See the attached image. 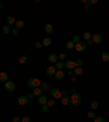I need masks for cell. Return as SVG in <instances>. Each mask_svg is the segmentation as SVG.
I'll return each mask as SVG.
<instances>
[{
    "mask_svg": "<svg viewBox=\"0 0 109 122\" xmlns=\"http://www.w3.org/2000/svg\"><path fill=\"white\" fill-rule=\"evenodd\" d=\"M42 81L39 79H36V77H32V79H30L27 81V87H30V88H35V87H39L42 86Z\"/></svg>",
    "mask_w": 109,
    "mask_h": 122,
    "instance_id": "obj_1",
    "label": "cell"
},
{
    "mask_svg": "<svg viewBox=\"0 0 109 122\" xmlns=\"http://www.w3.org/2000/svg\"><path fill=\"white\" fill-rule=\"evenodd\" d=\"M81 102H82L81 95H80L79 93H73L71 96V104L73 105V106L78 107L80 104H81Z\"/></svg>",
    "mask_w": 109,
    "mask_h": 122,
    "instance_id": "obj_2",
    "label": "cell"
},
{
    "mask_svg": "<svg viewBox=\"0 0 109 122\" xmlns=\"http://www.w3.org/2000/svg\"><path fill=\"white\" fill-rule=\"evenodd\" d=\"M50 94L52 96V98H62L63 95H62V91H60L59 88H52L50 91Z\"/></svg>",
    "mask_w": 109,
    "mask_h": 122,
    "instance_id": "obj_3",
    "label": "cell"
},
{
    "mask_svg": "<svg viewBox=\"0 0 109 122\" xmlns=\"http://www.w3.org/2000/svg\"><path fill=\"white\" fill-rule=\"evenodd\" d=\"M5 89L7 92H13L15 89V84L12 81H8L5 83Z\"/></svg>",
    "mask_w": 109,
    "mask_h": 122,
    "instance_id": "obj_4",
    "label": "cell"
},
{
    "mask_svg": "<svg viewBox=\"0 0 109 122\" xmlns=\"http://www.w3.org/2000/svg\"><path fill=\"white\" fill-rule=\"evenodd\" d=\"M28 100H30V99L27 98V96H20L18 98V104L20 105V106H25V105H27Z\"/></svg>",
    "mask_w": 109,
    "mask_h": 122,
    "instance_id": "obj_5",
    "label": "cell"
},
{
    "mask_svg": "<svg viewBox=\"0 0 109 122\" xmlns=\"http://www.w3.org/2000/svg\"><path fill=\"white\" fill-rule=\"evenodd\" d=\"M75 49H76V51H80V52L85 51V49H86V44L80 41V43L75 44Z\"/></svg>",
    "mask_w": 109,
    "mask_h": 122,
    "instance_id": "obj_6",
    "label": "cell"
},
{
    "mask_svg": "<svg viewBox=\"0 0 109 122\" xmlns=\"http://www.w3.org/2000/svg\"><path fill=\"white\" fill-rule=\"evenodd\" d=\"M64 66H67V69H69V70H73V69H75V68H76L75 61H73V60H68V61H66Z\"/></svg>",
    "mask_w": 109,
    "mask_h": 122,
    "instance_id": "obj_7",
    "label": "cell"
},
{
    "mask_svg": "<svg viewBox=\"0 0 109 122\" xmlns=\"http://www.w3.org/2000/svg\"><path fill=\"white\" fill-rule=\"evenodd\" d=\"M92 41H94V44H102L103 43V37L99 34H94L92 37Z\"/></svg>",
    "mask_w": 109,
    "mask_h": 122,
    "instance_id": "obj_8",
    "label": "cell"
},
{
    "mask_svg": "<svg viewBox=\"0 0 109 122\" xmlns=\"http://www.w3.org/2000/svg\"><path fill=\"white\" fill-rule=\"evenodd\" d=\"M58 59H59V57L57 56L56 53H51V55L48 56V61L51 62V63H57V62H58Z\"/></svg>",
    "mask_w": 109,
    "mask_h": 122,
    "instance_id": "obj_9",
    "label": "cell"
},
{
    "mask_svg": "<svg viewBox=\"0 0 109 122\" xmlns=\"http://www.w3.org/2000/svg\"><path fill=\"white\" fill-rule=\"evenodd\" d=\"M56 75V80L57 81H62V80L64 79V72L61 71V70H58L57 71V73L55 74Z\"/></svg>",
    "mask_w": 109,
    "mask_h": 122,
    "instance_id": "obj_10",
    "label": "cell"
},
{
    "mask_svg": "<svg viewBox=\"0 0 109 122\" xmlns=\"http://www.w3.org/2000/svg\"><path fill=\"white\" fill-rule=\"evenodd\" d=\"M57 70L56 69V66H49L48 69H47V71H46V73H47V75H53V74H56L57 73Z\"/></svg>",
    "mask_w": 109,
    "mask_h": 122,
    "instance_id": "obj_11",
    "label": "cell"
},
{
    "mask_svg": "<svg viewBox=\"0 0 109 122\" xmlns=\"http://www.w3.org/2000/svg\"><path fill=\"white\" fill-rule=\"evenodd\" d=\"M45 33L48 34V35H51L53 33V26L51 24H46L45 26Z\"/></svg>",
    "mask_w": 109,
    "mask_h": 122,
    "instance_id": "obj_12",
    "label": "cell"
},
{
    "mask_svg": "<svg viewBox=\"0 0 109 122\" xmlns=\"http://www.w3.org/2000/svg\"><path fill=\"white\" fill-rule=\"evenodd\" d=\"M9 75H8V73L7 72H1V73H0V81L1 82H3V83H5V82H8L9 81Z\"/></svg>",
    "mask_w": 109,
    "mask_h": 122,
    "instance_id": "obj_13",
    "label": "cell"
},
{
    "mask_svg": "<svg viewBox=\"0 0 109 122\" xmlns=\"http://www.w3.org/2000/svg\"><path fill=\"white\" fill-rule=\"evenodd\" d=\"M47 102H48V98L45 95H42V96L38 97V102L41 105H47Z\"/></svg>",
    "mask_w": 109,
    "mask_h": 122,
    "instance_id": "obj_14",
    "label": "cell"
},
{
    "mask_svg": "<svg viewBox=\"0 0 109 122\" xmlns=\"http://www.w3.org/2000/svg\"><path fill=\"white\" fill-rule=\"evenodd\" d=\"M70 102H71V98H69L68 96H63L61 98V105H63V106H68Z\"/></svg>",
    "mask_w": 109,
    "mask_h": 122,
    "instance_id": "obj_15",
    "label": "cell"
},
{
    "mask_svg": "<svg viewBox=\"0 0 109 122\" xmlns=\"http://www.w3.org/2000/svg\"><path fill=\"white\" fill-rule=\"evenodd\" d=\"M51 43H52V39H51L50 37H46V38H44L43 45L45 46V47H49V46L51 45Z\"/></svg>",
    "mask_w": 109,
    "mask_h": 122,
    "instance_id": "obj_16",
    "label": "cell"
},
{
    "mask_svg": "<svg viewBox=\"0 0 109 122\" xmlns=\"http://www.w3.org/2000/svg\"><path fill=\"white\" fill-rule=\"evenodd\" d=\"M15 23H16V22H15V19L13 18V16H8V18H7V24L9 26L14 25Z\"/></svg>",
    "mask_w": 109,
    "mask_h": 122,
    "instance_id": "obj_17",
    "label": "cell"
},
{
    "mask_svg": "<svg viewBox=\"0 0 109 122\" xmlns=\"http://www.w3.org/2000/svg\"><path fill=\"white\" fill-rule=\"evenodd\" d=\"M42 87H35V88L33 89V94H34V96H42Z\"/></svg>",
    "mask_w": 109,
    "mask_h": 122,
    "instance_id": "obj_18",
    "label": "cell"
},
{
    "mask_svg": "<svg viewBox=\"0 0 109 122\" xmlns=\"http://www.w3.org/2000/svg\"><path fill=\"white\" fill-rule=\"evenodd\" d=\"M74 74L78 76H81L83 75V69L81 68V66H76L75 70H74Z\"/></svg>",
    "mask_w": 109,
    "mask_h": 122,
    "instance_id": "obj_19",
    "label": "cell"
},
{
    "mask_svg": "<svg viewBox=\"0 0 109 122\" xmlns=\"http://www.w3.org/2000/svg\"><path fill=\"white\" fill-rule=\"evenodd\" d=\"M15 26H16V28H23L25 26V22L23 20H19V21H16V23H15Z\"/></svg>",
    "mask_w": 109,
    "mask_h": 122,
    "instance_id": "obj_20",
    "label": "cell"
},
{
    "mask_svg": "<svg viewBox=\"0 0 109 122\" xmlns=\"http://www.w3.org/2000/svg\"><path fill=\"white\" fill-rule=\"evenodd\" d=\"M98 107V102L97 100H93V102L89 104V108H91V110H95Z\"/></svg>",
    "mask_w": 109,
    "mask_h": 122,
    "instance_id": "obj_21",
    "label": "cell"
},
{
    "mask_svg": "<svg viewBox=\"0 0 109 122\" xmlns=\"http://www.w3.org/2000/svg\"><path fill=\"white\" fill-rule=\"evenodd\" d=\"M102 59H103V61H105V62H109V52H107V51L103 52Z\"/></svg>",
    "mask_w": 109,
    "mask_h": 122,
    "instance_id": "obj_22",
    "label": "cell"
},
{
    "mask_svg": "<svg viewBox=\"0 0 109 122\" xmlns=\"http://www.w3.org/2000/svg\"><path fill=\"white\" fill-rule=\"evenodd\" d=\"M92 37H93V34H91L89 32H85L83 34V38L85 41H89V39H92Z\"/></svg>",
    "mask_w": 109,
    "mask_h": 122,
    "instance_id": "obj_23",
    "label": "cell"
},
{
    "mask_svg": "<svg viewBox=\"0 0 109 122\" xmlns=\"http://www.w3.org/2000/svg\"><path fill=\"white\" fill-rule=\"evenodd\" d=\"M66 46L68 49H73V48H75V43H74L73 41H69Z\"/></svg>",
    "mask_w": 109,
    "mask_h": 122,
    "instance_id": "obj_24",
    "label": "cell"
},
{
    "mask_svg": "<svg viewBox=\"0 0 109 122\" xmlns=\"http://www.w3.org/2000/svg\"><path fill=\"white\" fill-rule=\"evenodd\" d=\"M11 32V27L9 25H5V26H3L2 27V33L3 34H5V35H8V34Z\"/></svg>",
    "mask_w": 109,
    "mask_h": 122,
    "instance_id": "obj_25",
    "label": "cell"
},
{
    "mask_svg": "<svg viewBox=\"0 0 109 122\" xmlns=\"http://www.w3.org/2000/svg\"><path fill=\"white\" fill-rule=\"evenodd\" d=\"M87 117H88L89 119H95V118H96V113H95L94 110H91V111L87 112Z\"/></svg>",
    "mask_w": 109,
    "mask_h": 122,
    "instance_id": "obj_26",
    "label": "cell"
},
{
    "mask_svg": "<svg viewBox=\"0 0 109 122\" xmlns=\"http://www.w3.org/2000/svg\"><path fill=\"white\" fill-rule=\"evenodd\" d=\"M19 62H20L21 64H26V62H27V58H26L25 56L20 57V59H19Z\"/></svg>",
    "mask_w": 109,
    "mask_h": 122,
    "instance_id": "obj_27",
    "label": "cell"
},
{
    "mask_svg": "<svg viewBox=\"0 0 109 122\" xmlns=\"http://www.w3.org/2000/svg\"><path fill=\"white\" fill-rule=\"evenodd\" d=\"M63 66H64V63L62 62V61H58V62L56 63V69L57 70H61Z\"/></svg>",
    "mask_w": 109,
    "mask_h": 122,
    "instance_id": "obj_28",
    "label": "cell"
},
{
    "mask_svg": "<svg viewBox=\"0 0 109 122\" xmlns=\"http://www.w3.org/2000/svg\"><path fill=\"white\" fill-rule=\"evenodd\" d=\"M48 88H49V84L44 82V83L42 84V89H43V91H47Z\"/></svg>",
    "mask_w": 109,
    "mask_h": 122,
    "instance_id": "obj_29",
    "label": "cell"
},
{
    "mask_svg": "<svg viewBox=\"0 0 109 122\" xmlns=\"http://www.w3.org/2000/svg\"><path fill=\"white\" fill-rule=\"evenodd\" d=\"M47 105H48L49 107H52L53 105H55V99H53V98L48 99V102H47Z\"/></svg>",
    "mask_w": 109,
    "mask_h": 122,
    "instance_id": "obj_30",
    "label": "cell"
},
{
    "mask_svg": "<svg viewBox=\"0 0 109 122\" xmlns=\"http://www.w3.org/2000/svg\"><path fill=\"white\" fill-rule=\"evenodd\" d=\"M94 122H105V119L103 117H96L94 119Z\"/></svg>",
    "mask_w": 109,
    "mask_h": 122,
    "instance_id": "obj_31",
    "label": "cell"
},
{
    "mask_svg": "<svg viewBox=\"0 0 109 122\" xmlns=\"http://www.w3.org/2000/svg\"><path fill=\"white\" fill-rule=\"evenodd\" d=\"M76 63V66H82V64H83V60L82 59H78V60L75 61Z\"/></svg>",
    "mask_w": 109,
    "mask_h": 122,
    "instance_id": "obj_32",
    "label": "cell"
},
{
    "mask_svg": "<svg viewBox=\"0 0 109 122\" xmlns=\"http://www.w3.org/2000/svg\"><path fill=\"white\" fill-rule=\"evenodd\" d=\"M72 41H73L75 44H78V43H80V37H79L78 35H74V36H73V39H72Z\"/></svg>",
    "mask_w": 109,
    "mask_h": 122,
    "instance_id": "obj_33",
    "label": "cell"
},
{
    "mask_svg": "<svg viewBox=\"0 0 109 122\" xmlns=\"http://www.w3.org/2000/svg\"><path fill=\"white\" fill-rule=\"evenodd\" d=\"M43 44H42V43H39V41H37V43H35V47H36V48H37V49H41L42 48V47H43Z\"/></svg>",
    "mask_w": 109,
    "mask_h": 122,
    "instance_id": "obj_34",
    "label": "cell"
},
{
    "mask_svg": "<svg viewBox=\"0 0 109 122\" xmlns=\"http://www.w3.org/2000/svg\"><path fill=\"white\" fill-rule=\"evenodd\" d=\"M22 122H32V119L30 117H24L22 119Z\"/></svg>",
    "mask_w": 109,
    "mask_h": 122,
    "instance_id": "obj_35",
    "label": "cell"
},
{
    "mask_svg": "<svg viewBox=\"0 0 109 122\" xmlns=\"http://www.w3.org/2000/svg\"><path fill=\"white\" fill-rule=\"evenodd\" d=\"M66 55H64V53H60V55H59V60H66Z\"/></svg>",
    "mask_w": 109,
    "mask_h": 122,
    "instance_id": "obj_36",
    "label": "cell"
},
{
    "mask_svg": "<svg viewBox=\"0 0 109 122\" xmlns=\"http://www.w3.org/2000/svg\"><path fill=\"white\" fill-rule=\"evenodd\" d=\"M12 34L14 36H18L19 35V28H14V30H12Z\"/></svg>",
    "mask_w": 109,
    "mask_h": 122,
    "instance_id": "obj_37",
    "label": "cell"
},
{
    "mask_svg": "<svg viewBox=\"0 0 109 122\" xmlns=\"http://www.w3.org/2000/svg\"><path fill=\"white\" fill-rule=\"evenodd\" d=\"M48 109H49V106H48V105H43V111L47 112V111H48Z\"/></svg>",
    "mask_w": 109,
    "mask_h": 122,
    "instance_id": "obj_38",
    "label": "cell"
},
{
    "mask_svg": "<svg viewBox=\"0 0 109 122\" xmlns=\"http://www.w3.org/2000/svg\"><path fill=\"white\" fill-rule=\"evenodd\" d=\"M13 122H22V120H21L20 117H14L13 118Z\"/></svg>",
    "mask_w": 109,
    "mask_h": 122,
    "instance_id": "obj_39",
    "label": "cell"
},
{
    "mask_svg": "<svg viewBox=\"0 0 109 122\" xmlns=\"http://www.w3.org/2000/svg\"><path fill=\"white\" fill-rule=\"evenodd\" d=\"M95 3H97V0H89L88 1V5H95Z\"/></svg>",
    "mask_w": 109,
    "mask_h": 122,
    "instance_id": "obj_40",
    "label": "cell"
},
{
    "mask_svg": "<svg viewBox=\"0 0 109 122\" xmlns=\"http://www.w3.org/2000/svg\"><path fill=\"white\" fill-rule=\"evenodd\" d=\"M27 98L28 99H33L34 98V94H28L27 95Z\"/></svg>",
    "mask_w": 109,
    "mask_h": 122,
    "instance_id": "obj_41",
    "label": "cell"
},
{
    "mask_svg": "<svg viewBox=\"0 0 109 122\" xmlns=\"http://www.w3.org/2000/svg\"><path fill=\"white\" fill-rule=\"evenodd\" d=\"M94 44V41H92V39H89V41H87V45H93Z\"/></svg>",
    "mask_w": 109,
    "mask_h": 122,
    "instance_id": "obj_42",
    "label": "cell"
},
{
    "mask_svg": "<svg viewBox=\"0 0 109 122\" xmlns=\"http://www.w3.org/2000/svg\"><path fill=\"white\" fill-rule=\"evenodd\" d=\"M62 95H63V96H67V95H68V92L63 91V92H62Z\"/></svg>",
    "mask_w": 109,
    "mask_h": 122,
    "instance_id": "obj_43",
    "label": "cell"
},
{
    "mask_svg": "<svg viewBox=\"0 0 109 122\" xmlns=\"http://www.w3.org/2000/svg\"><path fill=\"white\" fill-rule=\"evenodd\" d=\"M85 8H86V10H89V9H91V5H87Z\"/></svg>",
    "mask_w": 109,
    "mask_h": 122,
    "instance_id": "obj_44",
    "label": "cell"
}]
</instances>
